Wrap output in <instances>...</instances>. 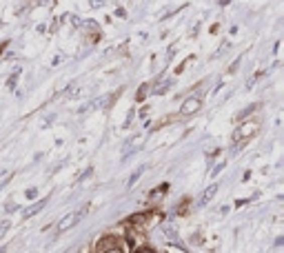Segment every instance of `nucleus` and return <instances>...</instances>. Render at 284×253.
<instances>
[{
    "label": "nucleus",
    "mask_w": 284,
    "mask_h": 253,
    "mask_svg": "<svg viewBox=\"0 0 284 253\" xmlns=\"http://www.w3.org/2000/svg\"><path fill=\"white\" fill-rule=\"evenodd\" d=\"M169 87H171V82H169V80H164L162 85H158V87L153 89V94H164V91H167Z\"/></svg>",
    "instance_id": "6"
},
{
    "label": "nucleus",
    "mask_w": 284,
    "mask_h": 253,
    "mask_svg": "<svg viewBox=\"0 0 284 253\" xmlns=\"http://www.w3.org/2000/svg\"><path fill=\"white\" fill-rule=\"evenodd\" d=\"M222 166H224V162H220V164L216 166V169H213V171H211V176H216V174H220V171H222Z\"/></svg>",
    "instance_id": "9"
},
{
    "label": "nucleus",
    "mask_w": 284,
    "mask_h": 253,
    "mask_svg": "<svg viewBox=\"0 0 284 253\" xmlns=\"http://www.w3.org/2000/svg\"><path fill=\"white\" fill-rule=\"evenodd\" d=\"M216 193H218V185H211V187H207L205 193H202V198H200V207H207L209 202L216 198Z\"/></svg>",
    "instance_id": "4"
},
{
    "label": "nucleus",
    "mask_w": 284,
    "mask_h": 253,
    "mask_svg": "<svg viewBox=\"0 0 284 253\" xmlns=\"http://www.w3.org/2000/svg\"><path fill=\"white\" fill-rule=\"evenodd\" d=\"M103 253H125L122 249H118V246H109V249H105Z\"/></svg>",
    "instance_id": "8"
},
{
    "label": "nucleus",
    "mask_w": 284,
    "mask_h": 253,
    "mask_svg": "<svg viewBox=\"0 0 284 253\" xmlns=\"http://www.w3.org/2000/svg\"><path fill=\"white\" fill-rule=\"evenodd\" d=\"M82 213L84 211H73V213H69V215H65V218L60 220V222H58V227H56V231L58 233H65L67 229H71V227H76L78 224V220L82 218Z\"/></svg>",
    "instance_id": "2"
},
{
    "label": "nucleus",
    "mask_w": 284,
    "mask_h": 253,
    "mask_svg": "<svg viewBox=\"0 0 284 253\" xmlns=\"http://www.w3.org/2000/svg\"><path fill=\"white\" fill-rule=\"evenodd\" d=\"M7 229H9V220H3V222H0V238L7 233Z\"/></svg>",
    "instance_id": "7"
},
{
    "label": "nucleus",
    "mask_w": 284,
    "mask_h": 253,
    "mask_svg": "<svg viewBox=\"0 0 284 253\" xmlns=\"http://www.w3.org/2000/svg\"><path fill=\"white\" fill-rule=\"evenodd\" d=\"M260 131V120H249V122H242V127L238 129V133H235V140L240 138H249V136H255V133Z\"/></svg>",
    "instance_id": "3"
},
{
    "label": "nucleus",
    "mask_w": 284,
    "mask_h": 253,
    "mask_svg": "<svg viewBox=\"0 0 284 253\" xmlns=\"http://www.w3.org/2000/svg\"><path fill=\"white\" fill-rule=\"evenodd\" d=\"M200 107H202V100L198 98V96H191V98H186L184 102H182L180 116H194V114L200 111Z\"/></svg>",
    "instance_id": "1"
},
{
    "label": "nucleus",
    "mask_w": 284,
    "mask_h": 253,
    "mask_svg": "<svg viewBox=\"0 0 284 253\" xmlns=\"http://www.w3.org/2000/svg\"><path fill=\"white\" fill-rule=\"evenodd\" d=\"M138 253H155V251L149 249V246H142V249H138Z\"/></svg>",
    "instance_id": "10"
},
{
    "label": "nucleus",
    "mask_w": 284,
    "mask_h": 253,
    "mask_svg": "<svg viewBox=\"0 0 284 253\" xmlns=\"http://www.w3.org/2000/svg\"><path fill=\"white\" fill-rule=\"evenodd\" d=\"M45 204H47V200H40V202H36V204H31V207H29V209H25V213H23V218L27 220V218H31V215H36V213H38V211H40V209H42V207H45Z\"/></svg>",
    "instance_id": "5"
}]
</instances>
